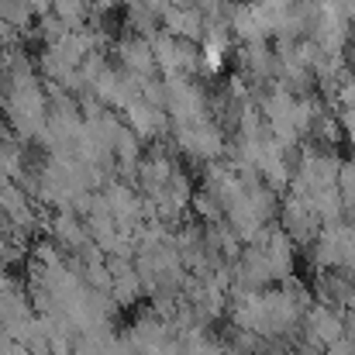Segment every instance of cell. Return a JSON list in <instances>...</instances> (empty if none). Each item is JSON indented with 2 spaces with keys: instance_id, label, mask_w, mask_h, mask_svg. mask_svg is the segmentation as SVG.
Here are the masks:
<instances>
[{
  "instance_id": "cell-17",
  "label": "cell",
  "mask_w": 355,
  "mask_h": 355,
  "mask_svg": "<svg viewBox=\"0 0 355 355\" xmlns=\"http://www.w3.org/2000/svg\"><path fill=\"white\" fill-rule=\"evenodd\" d=\"M345 307H349V311H355V286H352V293H349V300H345Z\"/></svg>"
},
{
  "instance_id": "cell-6",
  "label": "cell",
  "mask_w": 355,
  "mask_h": 355,
  "mask_svg": "<svg viewBox=\"0 0 355 355\" xmlns=\"http://www.w3.org/2000/svg\"><path fill=\"white\" fill-rule=\"evenodd\" d=\"M169 94H173V111H176V118L180 121H204V97L190 87V83H173L169 87Z\"/></svg>"
},
{
  "instance_id": "cell-11",
  "label": "cell",
  "mask_w": 355,
  "mask_h": 355,
  "mask_svg": "<svg viewBox=\"0 0 355 355\" xmlns=\"http://www.w3.org/2000/svg\"><path fill=\"white\" fill-rule=\"evenodd\" d=\"M124 59L135 66V69H152V62H155V55L141 45V42H131V45H124Z\"/></svg>"
},
{
  "instance_id": "cell-15",
  "label": "cell",
  "mask_w": 355,
  "mask_h": 355,
  "mask_svg": "<svg viewBox=\"0 0 355 355\" xmlns=\"http://www.w3.org/2000/svg\"><path fill=\"white\" fill-rule=\"evenodd\" d=\"M200 214H218V200H207V197H200Z\"/></svg>"
},
{
  "instance_id": "cell-13",
  "label": "cell",
  "mask_w": 355,
  "mask_h": 355,
  "mask_svg": "<svg viewBox=\"0 0 355 355\" xmlns=\"http://www.w3.org/2000/svg\"><path fill=\"white\" fill-rule=\"evenodd\" d=\"M342 131H345V138H349V148H352V155H355V114L342 118Z\"/></svg>"
},
{
  "instance_id": "cell-12",
  "label": "cell",
  "mask_w": 355,
  "mask_h": 355,
  "mask_svg": "<svg viewBox=\"0 0 355 355\" xmlns=\"http://www.w3.org/2000/svg\"><path fill=\"white\" fill-rule=\"evenodd\" d=\"M131 121L138 124L141 135H155V131H159V114L148 111V107H131Z\"/></svg>"
},
{
  "instance_id": "cell-14",
  "label": "cell",
  "mask_w": 355,
  "mask_h": 355,
  "mask_svg": "<svg viewBox=\"0 0 355 355\" xmlns=\"http://www.w3.org/2000/svg\"><path fill=\"white\" fill-rule=\"evenodd\" d=\"M345 338H349V342H355V311H349V314H345Z\"/></svg>"
},
{
  "instance_id": "cell-2",
  "label": "cell",
  "mask_w": 355,
  "mask_h": 355,
  "mask_svg": "<svg viewBox=\"0 0 355 355\" xmlns=\"http://www.w3.org/2000/svg\"><path fill=\"white\" fill-rule=\"evenodd\" d=\"M276 218H279V228L293 238V241H311V238L318 235V228H321L318 218L311 214L307 200H304V197H293V193L279 197V211H276Z\"/></svg>"
},
{
  "instance_id": "cell-7",
  "label": "cell",
  "mask_w": 355,
  "mask_h": 355,
  "mask_svg": "<svg viewBox=\"0 0 355 355\" xmlns=\"http://www.w3.org/2000/svg\"><path fill=\"white\" fill-rule=\"evenodd\" d=\"M152 55L162 62V69H193V66H197V52H193V45H187V42H169V38H162Z\"/></svg>"
},
{
  "instance_id": "cell-18",
  "label": "cell",
  "mask_w": 355,
  "mask_h": 355,
  "mask_svg": "<svg viewBox=\"0 0 355 355\" xmlns=\"http://www.w3.org/2000/svg\"><path fill=\"white\" fill-rule=\"evenodd\" d=\"M352 73H355V59H352Z\"/></svg>"
},
{
  "instance_id": "cell-9",
  "label": "cell",
  "mask_w": 355,
  "mask_h": 355,
  "mask_svg": "<svg viewBox=\"0 0 355 355\" xmlns=\"http://www.w3.org/2000/svg\"><path fill=\"white\" fill-rule=\"evenodd\" d=\"M166 24H169V31H176V35H187V38H197V35H200V28H204L197 10H169Z\"/></svg>"
},
{
  "instance_id": "cell-1",
  "label": "cell",
  "mask_w": 355,
  "mask_h": 355,
  "mask_svg": "<svg viewBox=\"0 0 355 355\" xmlns=\"http://www.w3.org/2000/svg\"><path fill=\"white\" fill-rule=\"evenodd\" d=\"M300 335L314 338L318 345H331L335 338L345 335V314L342 307H331V304H311L304 311V324H300Z\"/></svg>"
},
{
  "instance_id": "cell-8",
  "label": "cell",
  "mask_w": 355,
  "mask_h": 355,
  "mask_svg": "<svg viewBox=\"0 0 355 355\" xmlns=\"http://www.w3.org/2000/svg\"><path fill=\"white\" fill-rule=\"evenodd\" d=\"M338 197H342V207H345V221L355 218V162H342L338 169Z\"/></svg>"
},
{
  "instance_id": "cell-5",
  "label": "cell",
  "mask_w": 355,
  "mask_h": 355,
  "mask_svg": "<svg viewBox=\"0 0 355 355\" xmlns=\"http://www.w3.org/2000/svg\"><path fill=\"white\" fill-rule=\"evenodd\" d=\"M232 21H228V28L238 35V42H266V31H262V21H259V14H255V0H248V3H238L232 7V14H228Z\"/></svg>"
},
{
  "instance_id": "cell-3",
  "label": "cell",
  "mask_w": 355,
  "mask_h": 355,
  "mask_svg": "<svg viewBox=\"0 0 355 355\" xmlns=\"http://www.w3.org/2000/svg\"><path fill=\"white\" fill-rule=\"evenodd\" d=\"M241 62H245V69L252 73L255 83H276L279 62H276V52L266 42H248L241 49Z\"/></svg>"
},
{
  "instance_id": "cell-4",
  "label": "cell",
  "mask_w": 355,
  "mask_h": 355,
  "mask_svg": "<svg viewBox=\"0 0 355 355\" xmlns=\"http://www.w3.org/2000/svg\"><path fill=\"white\" fill-rule=\"evenodd\" d=\"M180 141H183L193 155H204V159H214V155H221V148H225L221 128H214V124H207V121H197V128L180 131Z\"/></svg>"
},
{
  "instance_id": "cell-10",
  "label": "cell",
  "mask_w": 355,
  "mask_h": 355,
  "mask_svg": "<svg viewBox=\"0 0 355 355\" xmlns=\"http://www.w3.org/2000/svg\"><path fill=\"white\" fill-rule=\"evenodd\" d=\"M331 97H335L338 118H349V114H355V76H345V80L338 83V90H335Z\"/></svg>"
},
{
  "instance_id": "cell-16",
  "label": "cell",
  "mask_w": 355,
  "mask_h": 355,
  "mask_svg": "<svg viewBox=\"0 0 355 355\" xmlns=\"http://www.w3.org/2000/svg\"><path fill=\"white\" fill-rule=\"evenodd\" d=\"M345 17H349V24L355 28V0H345Z\"/></svg>"
}]
</instances>
